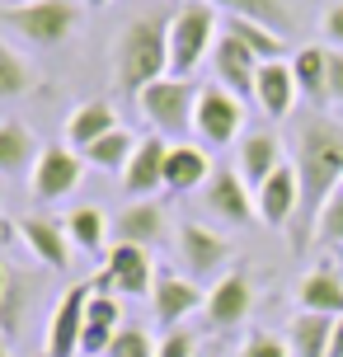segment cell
Listing matches in <instances>:
<instances>
[{
  "label": "cell",
  "mask_w": 343,
  "mask_h": 357,
  "mask_svg": "<svg viewBox=\"0 0 343 357\" xmlns=\"http://www.w3.org/2000/svg\"><path fill=\"white\" fill-rule=\"evenodd\" d=\"M0 24L29 47H61L80 29V0H29V5H5Z\"/></svg>",
  "instance_id": "277c9868"
},
{
  "label": "cell",
  "mask_w": 343,
  "mask_h": 357,
  "mask_svg": "<svg viewBox=\"0 0 343 357\" xmlns=\"http://www.w3.org/2000/svg\"><path fill=\"white\" fill-rule=\"evenodd\" d=\"M165 160H169V142H165L160 132H151L137 142V155L127 160L123 169V188L132 202H142V197H155L165 188Z\"/></svg>",
  "instance_id": "9a60e30c"
},
{
  "label": "cell",
  "mask_w": 343,
  "mask_h": 357,
  "mask_svg": "<svg viewBox=\"0 0 343 357\" xmlns=\"http://www.w3.org/2000/svg\"><path fill=\"white\" fill-rule=\"evenodd\" d=\"M296 75H291V61H264L259 66V80H254V104L268 113L273 123H287L296 113Z\"/></svg>",
  "instance_id": "ac0fdd59"
},
{
  "label": "cell",
  "mask_w": 343,
  "mask_h": 357,
  "mask_svg": "<svg viewBox=\"0 0 343 357\" xmlns=\"http://www.w3.org/2000/svg\"><path fill=\"white\" fill-rule=\"evenodd\" d=\"M43 146L33 142V132L19 118H0V178H15L24 169H33Z\"/></svg>",
  "instance_id": "d4e9b609"
},
{
  "label": "cell",
  "mask_w": 343,
  "mask_h": 357,
  "mask_svg": "<svg viewBox=\"0 0 343 357\" xmlns=\"http://www.w3.org/2000/svg\"><path fill=\"white\" fill-rule=\"evenodd\" d=\"M254 207H259V221L273 226V231H287L296 207H301V178H296V165H282L277 174L254 193Z\"/></svg>",
  "instance_id": "2e32d148"
},
{
  "label": "cell",
  "mask_w": 343,
  "mask_h": 357,
  "mask_svg": "<svg viewBox=\"0 0 343 357\" xmlns=\"http://www.w3.org/2000/svg\"><path fill=\"white\" fill-rule=\"evenodd\" d=\"M80 5H85V10H104L109 0H80Z\"/></svg>",
  "instance_id": "60d3db41"
},
{
  "label": "cell",
  "mask_w": 343,
  "mask_h": 357,
  "mask_svg": "<svg viewBox=\"0 0 343 357\" xmlns=\"http://www.w3.org/2000/svg\"><path fill=\"white\" fill-rule=\"evenodd\" d=\"M0 357H15V353H10V339H5V334H0Z\"/></svg>",
  "instance_id": "b9f144b4"
},
{
  "label": "cell",
  "mask_w": 343,
  "mask_h": 357,
  "mask_svg": "<svg viewBox=\"0 0 343 357\" xmlns=\"http://www.w3.org/2000/svg\"><path fill=\"white\" fill-rule=\"evenodd\" d=\"M104 357H155V343L146 339V329H137V324H123L118 334H113L109 353Z\"/></svg>",
  "instance_id": "836d02e7"
},
{
  "label": "cell",
  "mask_w": 343,
  "mask_h": 357,
  "mask_svg": "<svg viewBox=\"0 0 343 357\" xmlns=\"http://www.w3.org/2000/svg\"><path fill=\"white\" fill-rule=\"evenodd\" d=\"M291 165L301 178V207L291 216V245H310L315 216L343 188V123L325 113H296L291 118Z\"/></svg>",
  "instance_id": "6da1fadb"
},
{
  "label": "cell",
  "mask_w": 343,
  "mask_h": 357,
  "mask_svg": "<svg viewBox=\"0 0 343 357\" xmlns=\"http://www.w3.org/2000/svg\"><path fill=\"white\" fill-rule=\"evenodd\" d=\"M80 178H85V155L71 151L66 142H52V146H43V155L33 165L29 193L38 202H61V197H71L80 188Z\"/></svg>",
  "instance_id": "52a82bcc"
},
{
  "label": "cell",
  "mask_w": 343,
  "mask_h": 357,
  "mask_svg": "<svg viewBox=\"0 0 343 357\" xmlns=\"http://www.w3.org/2000/svg\"><path fill=\"white\" fill-rule=\"evenodd\" d=\"M160 235H165V207L155 197H142V202L123 207L118 221H113V240L118 245H142V250H151V245H160Z\"/></svg>",
  "instance_id": "7402d4cb"
},
{
  "label": "cell",
  "mask_w": 343,
  "mask_h": 357,
  "mask_svg": "<svg viewBox=\"0 0 343 357\" xmlns=\"http://www.w3.org/2000/svg\"><path fill=\"white\" fill-rule=\"evenodd\" d=\"M325 99H334V104H343V52L334 47L329 52V75H325Z\"/></svg>",
  "instance_id": "8d00e7d4"
},
{
  "label": "cell",
  "mask_w": 343,
  "mask_h": 357,
  "mask_svg": "<svg viewBox=\"0 0 343 357\" xmlns=\"http://www.w3.org/2000/svg\"><path fill=\"white\" fill-rule=\"evenodd\" d=\"M329 357H343V315L334 320V339H329Z\"/></svg>",
  "instance_id": "f35d334b"
},
{
  "label": "cell",
  "mask_w": 343,
  "mask_h": 357,
  "mask_svg": "<svg viewBox=\"0 0 343 357\" xmlns=\"http://www.w3.org/2000/svg\"><path fill=\"white\" fill-rule=\"evenodd\" d=\"M10 273H15V264L0 259V301H5V291H10Z\"/></svg>",
  "instance_id": "ab89813d"
},
{
  "label": "cell",
  "mask_w": 343,
  "mask_h": 357,
  "mask_svg": "<svg viewBox=\"0 0 343 357\" xmlns=\"http://www.w3.org/2000/svg\"><path fill=\"white\" fill-rule=\"evenodd\" d=\"M217 47V10L207 0H188L169 15V75L193 80L202 61H212Z\"/></svg>",
  "instance_id": "3957f363"
},
{
  "label": "cell",
  "mask_w": 343,
  "mask_h": 357,
  "mask_svg": "<svg viewBox=\"0 0 343 357\" xmlns=\"http://www.w3.org/2000/svg\"><path fill=\"white\" fill-rule=\"evenodd\" d=\"M291 75H296V85H301V94H306V99L325 104L329 47H320V43H306V47H296V56H291Z\"/></svg>",
  "instance_id": "4316f807"
},
{
  "label": "cell",
  "mask_w": 343,
  "mask_h": 357,
  "mask_svg": "<svg viewBox=\"0 0 343 357\" xmlns=\"http://www.w3.org/2000/svg\"><path fill=\"white\" fill-rule=\"evenodd\" d=\"M212 155L202 142H169V160H165V188L169 193H193L212 178Z\"/></svg>",
  "instance_id": "d6986e66"
},
{
  "label": "cell",
  "mask_w": 343,
  "mask_h": 357,
  "mask_svg": "<svg viewBox=\"0 0 343 357\" xmlns=\"http://www.w3.org/2000/svg\"><path fill=\"white\" fill-rule=\"evenodd\" d=\"M66 235H71V245H80L85 254H104V240H109V221H104V212L99 207H75L71 216H66Z\"/></svg>",
  "instance_id": "4dcf8cb0"
},
{
  "label": "cell",
  "mask_w": 343,
  "mask_h": 357,
  "mask_svg": "<svg viewBox=\"0 0 343 357\" xmlns=\"http://www.w3.org/2000/svg\"><path fill=\"white\" fill-rule=\"evenodd\" d=\"M329 339H334V315H310V310H301L287 329L291 357H329Z\"/></svg>",
  "instance_id": "484cf974"
},
{
  "label": "cell",
  "mask_w": 343,
  "mask_h": 357,
  "mask_svg": "<svg viewBox=\"0 0 343 357\" xmlns=\"http://www.w3.org/2000/svg\"><path fill=\"white\" fill-rule=\"evenodd\" d=\"M296 305L310 310V315H343V273L334 264H315L296 282Z\"/></svg>",
  "instance_id": "44dd1931"
},
{
  "label": "cell",
  "mask_w": 343,
  "mask_h": 357,
  "mask_svg": "<svg viewBox=\"0 0 343 357\" xmlns=\"http://www.w3.org/2000/svg\"><path fill=\"white\" fill-rule=\"evenodd\" d=\"M15 235L43 268H52V273H66V268H71V235H66V221H52V216H19Z\"/></svg>",
  "instance_id": "7c38bea8"
},
{
  "label": "cell",
  "mask_w": 343,
  "mask_h": 357,
  "mask_svg": "<svg viewBox=\"0 0 343 357\" xmlns=\"http://www.w3.org/2000/svg\"><path fill=\"white\" fill-rule=\"evenodd\" d=\"M212 10H226L231 19H259V24H268V29H287L291 15H287V5L282 0H207Z\"/></svg>",
  "instance_id": "1f68e13d"
},
{
  "label": "cell",
  "mask_w": 343,
  "mask_h": 357,
  "mask_svg": "<svg viewBox=\"0 0 343 357\" xmlns=\"http://www.w3.org/2000/svg\"><path fill=\"white\" fill-rule=\"evenodd\" d=\"M202 305H207V291L188 273H160L155 287H151V310L165 329H183V320L198 315Z\"/></svg>",
  "instance_id": "30bf717a"
},
{
  "label": "cell",
  "mask_w": 343,
  "mask_h": 357,
  "mask_svg": "<svg viewBox=\"0 0 343 357\" xmlns=\"http://www.w3.org/2000/svg\"><path fill=\"white\" fill-rule=\"evenodd\" d=\"M310 245H325V250L343 245V188L329 197L325 207H320V216H315V231H310Z\"/></svg>",
  "instance_id": "d6a6232c"
},
{
  "label": "cell",
  "mask_w": 343,
  "mask_h": 357,
  "mask_svg": "<svg viewBox=\"0 0 343 357\" xmlns=\"http://www.w3.org/2000/svg\"><path fill=\"white\" fill-rule=\"evenodd\" d=\"M226 33L240 38V43L259 56V61H282V52H287L282 33H277V29H268V24H259V19H226Z\"/></svg>",
  "instance_id": "f1b7e54d"
},
{
  "label": "cell",
  "mask_w": 343,
  "mask_h": 357,
  "mask_svg": "<svg viewBox=\"0 0 343 357\" xmlns=\"http://www.w3.org/2000/svg\"><path fill=\"white\" fill-rule=\"evenodd\" d=\"M118 329H123V305H118V296L94 291L90 310H85V343H80V357H104Z\"/></svg>",
  "instance_id": "603a6c76"
},
{
  "label": "cell",
  "mask_w": 343,
  "mask_h": 357,
  "mask_svg": "<svg viewBox=\"0 0 343 357\" xmlns=\"http://www.w3.org/2000/svg\"><path fill=\"white\" fill-rule=\"evenodd\" d=\"M254 310V287H250V273H221L217 282L207 287V305H202V315L207 324H217V329H235V324H245Z\"/></svg>",
  "instance_id": "5bb4252c"
},
{
  "label": "cell",
  "mask_w": 343,
  "mask_h": 357,
  "mask_svg": "<svg viewBox=\"0 0 343 357\" xmlns=\"http://www.w3.org/2000/svg\"><path fill=\"white\" fill-rule=\"evenodd\" d=\"M245 127V99H235L221 85H202L198 113H193V132L202 146H231Z\"/></svg>",
  "instance_id": "ba28073f"
},
{
  "label": "cell",
  "mask_w": 343,
  "mask_h": 357,
  "mask_svg": "<svg viewBox=\"0 0 343 357\" xmlns=\"http://www.w3.org/2000/svg\"><path fill=\"white\" fill-rule=\"evenodd\" d=\"M174 254H179L183 273L193 278V282H207V278H221V273H231V240L212 226H202V221H183L179 235H174Z\"/></svg>",
  "instance_id": "8992f818"
},
{
  "label": "cell",
  "mask_w": 343,
  "mask_h": 357,
  "mask_svg": "<svg viewBox=\"0 0 343 357\" xmlns=\"http://www.w3.org/2000/svg\"><path fill=\"white\" fill-rule=\"evenodd\" d=\"M104 273L113 278L118 296H146L160 278L155 264H151V250H142V245H113L109 259H104Z\"/></svg>",
  "instance_id": "e0dca14e"
},
{
  "label": "cell",
  "mask_w": 343,
  "mask_h": 357,
  "mask_svg": "<svg viewBox=\"0 0 343 357\" xmlns=\"http://www.w3.org/2000/svg\"><path fill=\"white\" fill-rule=\"evenodd\" d=\"M320 29H325V43H334L343 52V5H329L325 19H320Z\"/></svg>",
  "instance_id": "74e56055"
},
{
  "label": "cell",
  "mask_w": 343,
  "mask_h": 357,
  "mask_svg": "<svg viewBox=\"0 0 343 357\" xmlns=\"http://www.w3.org/2000/svg\"><path fill=\"white\" fill-rule=\"evenodd\" d=\"M202 207L212 216H221V221H231V226H250L254 216H259L254 193H250V183L240 178V169H221V165L202 183Z\"/></svg>",
  "instance_id": "8fae6325"
},
{
  "label": "cell",
  "mask_w": 343,
  "mask_h": 357,
  "mask_svg": "<svg viewBox=\"0 0 343 357\" xmlns=\"http://www.w3.org/2000/svg\"><path fill=\"white\" fill-rule=\"evenodd\" d=\"M33 85H38L33 61L0 38V99H19V94H29Z\"/></svg>",
  "instance_id": "f546056e"
},
{
  "label": "cell",
  "mask_w": 343,
  "mask_h": 357,
  "mask_svg": "<svg viewBox=\"0 0 343 357\" xmlns=\"http://www.w3.org/2000/svg\"><path fill=\"white\" fill-rule=\"evenodd\" d=\"M80 155H85V165H90V169H113V174H123L127 160L137 155V137H132L127 127H113L109 137H99L94 146H85Z\"/></svg>",
  "instance_id": "83f0119b"
},
{
  "label": "cell",
  "mask_w": 343,
  "mask_h": 357,
  "mask_svg": "<svg viewBox=\"0 0 343 357\" xmlns=\"http://www.w3.org/2000/svg\"><path fill=\"white\" fill-rule=\"evenodd\" d=\"M10 5H29V0H10Z\"/></svg>",
  "instance_id": "7bdbcfd3"
},
{
  "label": "cell",
  "mask_w": 343,
  "mask_h": 357,
  "mask_svg": "<svg viewBox=\"0 0 343 357\" xmlns=\"http://www.w3.org/2000/svg\"><path fill=\"white\" fill-rule=\"evenodd\" d=\"M235 169H240L245 183H250V193H259V188L282 169V142H277L273 132H250V137H240Z\"/></svg>",
  "instance_id": "ffe728a7"
},
{
  "label": "cell",
  "mask_w": 343,
  "mask_h": 357,
  "mask_svg": "<svg viewBox=\"0 0 343 357\" xmlns=\"http://www.w3.org/2000/svg\"><path fill=\"white\" fill-rule=\"evenodd\" d=\"M259 56L240 43V38H231L226 29H221V38H217V47H212V85H221V89H231L235 99H254V80H259Z\"/></svg>",
  "instance_id": "4fadbf2b"
},
{
  "label": "cell",
  "mask_w": 343,
  "mask_h": 357,
  "mask_svg": "<svg viewBox=\"0 0 343 357\" xmlns=\"http://www.w3.org/2000/svg\"><path fill=\"white\" fill-rule=\"evenodd\" d=\"M113 71L118 85L137 99L146 85H155L169 75V15H146L132 19L113 47Z\"/></svg>",
  "instance_id": "7a4b0ae2"
},
{
  "label": "cell",
  "mask_w": 343,
  "mask_h": 357,
  "mask_svg": "<svg viewBox=\"0 0 343 357\" xmlns=\"http://www.w3.org/2000/svg\"><path fill=\"white\" fill-rule=\"evenodd\" d=\"M155 357H198V339L188 329H165V339L155 343Z\"/></svg>",
  "instance_id": "d590c367"
},
{
  "label": "cell",
  "mask_w": 343,
  "mask_h": 357,
  "mask_svg": "<svg viewBox=\"0 0 343 357\" xmlns=\"http://www.w3.org/2000/svg\"><path fill=\"white\" fill-rule=\"evenodd\" d=\"M240 357H291V343H282L277 334L254 329L250 339H245V348H240Z\"/></svg>",
  "instance_id": "e575fe53"
},
{
  "label": "cell",
  "mask_w": 343,
  "mask_h": 357,
  "mask_svg": "<svg viewBox=\"0 0 343 357\" xmlns=\"http://www.w3.org/2000/svg\"><path fill=\"white\" fill-rule=\"evenodd\" d=\"M198 94L202 89L193 85V80L165 75V80H155V85H146L142 94H137V108H142V118L160 132L165 142H183V132H193Z\"/></svg>",
  "instance_id": "5b68a950"
},
{
  "label": "cell",
  "mask_w": 343,
  "mask_h": 357,
  "mask_svg": "<svg viewBox=\"0 0 343 357\" xmlns=\"http://www.w3.org/2000/svg\"><path fill=\"white\" fill-rule=\"evenodd\" d=\"M94 287L75 282L66 287L52 305V320H47V357H80V343H85V310H90Z\"/></svg>",
  "instance_id": "9c48e42d"
},
{
  "label": "cell",
  "mask_w": 343,
  "mask_h": 357,
  "mask_svg": "<svg viewBox=\"0 0 343 357\" xmlns=\"http://www.w3.org/2000/svg\"><path fill=\"white\" fill-rule=\"evenodd\" d=\"M113 127H123L118 123V108H113L109 99H85V104L66 118V146H71V151H85V146H94L99 137H109Z\"/></svg>",
  "instance_id": "cb8c5ba5"
}]
</instances>
